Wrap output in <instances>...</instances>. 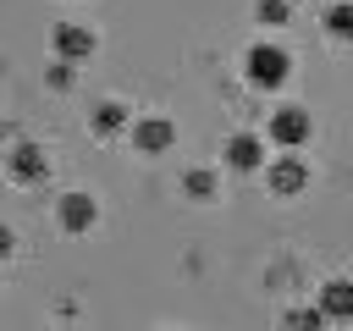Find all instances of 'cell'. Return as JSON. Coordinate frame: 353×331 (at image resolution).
<instances>
[{
  "mask_svg": "<svg viewBox=\"0 0 353 331\" xmlns=\"http://www.w3.org/2000/svg\"><path fill=\"white\" fill-rule=\"evenodd\" d=\"M243 77H248L254 88H281V83L292 77V55H287L281 44H254V50L243 55Z\"/></svg>",
  "mask_w": 353,
  "mask_h": 331,
  "instance_id": "cell-1",
  "label": "cell"
},
{
  "mask_svg": "<svg viewBox=\"0 0 353 331\" xmlns=\"http://www.w3.org/2000/svg\"><path fill=\"white\" fill-rule=\"evenodd\" d=\"M309 132H314V121H309L303 105H276V110H270V143H281V149H303Z\"/></svg>",
  "mask_w": 353,
  "mask_h": 331,
  "instance_id": "cell-2",
  "label": "cell"
},
{
  "mask_svg": "<svg viewBox=\"0 0 353 331\" xmlns=\"http://www.w3.org/2000/svg\"><path fill=\"white\" fill-rule=\"evenodd\" d=\"M265 182H270V193H276V199H298V193L309 188V166H303V160H298V154L287 149L281 160H270Z\"/></svg>",
  "mask_w": 353,
  "mask_h": 331,
  "instance_id": "cell-3",
  "label": "cell"
},
{
  "mask_svg": "<svg viewBox=\"0 0 353 331\" xmlns=\"http://www.w3.org/2000/svg\"><path fill=\"white\" fill-rule=\"evenodd\" d=\"M176 143V127L165 121V116H143V121H132V149L138 154H165Z\"/></svg>",
  "mask_w": 353,
  "mask_h": 331,
  "instance_id": "cell-4",
  "label": "cell"
},
{
  "mask_svg": "<svg viewBox=\"0 0 353 331\" xmlns=\"http://www.w3.org/2000/svg\"><path fill=\"white\" fill-rule=\"evenodd\" d=\"M226 166H232V171H259V166H265V143H259L254 132L226 138Z\"/></svg>",
  "mask_w": 353,
  "mask_h": 331,
  "instance_id": "cell-5",
  "label": "cell"
},
{
  "mask_svg": "<svg viewBox=\"0 0 353 331\" xmlns=\"http://www.w3.org/2000/svg\"><path fill=\"white\" fill-rule=\"evenodd\" d=\"M55 55H61V61H83V55H94V33L77 28V22H61V28H55Z\"/></svg>",
  "mask_w": 353,
  "mask_h": 331,
  "instance_id": "cell-6",
  "label": "cell"
},
{
  "mask_svg": "<svg viewBox=\"0 0 353 331\" xmlns=\"http://www.w3.org/2000/svg\"><path fill=\"white\" fill-rule=\"evenodd\" d=\"M94 221H99V204H94L88 193H66V199H61V226H66V232H88Z\"/></svg>",
  "mask_w": 353,
  "mask_h": 331,
  "instance_id": "cell-7",
  "label": "cell"
},
{
  "mask_svg": "<svg viewBox=\"0 0 353 331\" xmlns=\"http://www.w3.org/2000/svg\"><path fill=\"white\" fill-rule=\"evenodd\" d=\"M44 171H50V160H44L39 143H17V149H11V177H17V182H39Z\"/></svg>",
  "mask_w": 353,
  "mask_h": 331,
  "instance_id": "cell-8",
  "label": "cell"
},
{
  "mask_svg": "<svg viewBox=\"0 0 353 331\" xmlns=\"http://www.w3.org/2000/svg\"><path fill=\"white\" fill-rule=\"evenodd\" d=\"M320 309H325V320H353V281H325Z\"/></svg>",
  "mask_w": 353,
  "mask_h": 331,
  "instance_id": "cell-9",
  "label": "cell"
},
{
  "mask_svg": "<svg viewBox=\"0 0 353 331\" xmlns=\"http://www.w3.org/2000/svg\"><path fill=\"white\" fill-rule=\"evenodd\" d=\"M121 127H127V105H116V99L94 105V132H99V138H110V132H121Z\"/></svg>",
  "mask_w": 353,
  "mask_h": 331,
  "instance_id": "cell-10",
  "label": "cell"
},
{
  "mask_svg": "<svg viewBox=\"0 0 353 331\" xmlns=\"http://www.w3.org/2000/svg\"><path fill=\"white\" fill-rule=\"evenodd\" d=\"M182 193L204 204V199H215V193H221V182H215V171H188V177H182Z\"/></svg>",
  "mask_w": 353,
  "mask_h": 331,
  "instance_id": "cell-11",
  "label": "cell"
},
{
  "mask_svg": "<svg viewBox=\"0 0 353 331\" xmlns=\"http://www.w3.org/2000/svg\"><path fill=\"white\" fill-rule=\"evenodd\" d=\"M325 33L331 39H353V6H331L325 11Z\"/></svg>",
  "mask_w": 353,
  "mask_h": 331,
  "instance_id": "cell-12",
  "label": "cell"
},
{
  "mask_svg": "<svg viewBox=\"0 0 353 331\" xmlns=\"http://www.w3.org/2000/svg\"><path fill=\"white\" fill-rule=\"evenodd\" d=\"M287 17H292V11H287V0H259V22H265V28H281Z\"/></svg>",
  "mask_w": 353,
  "mask_h": 331,
  "instance_id": "cell-13",
  "label": "cell"
},
{
  "mask_svg": "<svg viewBox=\"0 0 353 331\" xmlns=\"http://www.w3.org/2000/svg\"><path fill=\"white\" fill-rule=\"evenodd\" d=\"M325 309H287V325H320Z\"/></svg>",
  "mask_w": 353,
  "mask_h": 331,
  "instance_id": "cell-14",
  "label": "cell"
},
{
  "mask_svg": "<svg viewBox=\"0 0 353 331\" xmlns=\"http://www.w3.org/2000/svg\"><path fill=\"white\" fill-rule=\"evenodd\" d=\"M11 243H17V237H11V226H0V259L11 254Z\"/></svg>",
  "mask_w": 353,
  "mask_h": 331,
  "instance_id": "cell-15",
  "label": "cell"
}]
</instances>
